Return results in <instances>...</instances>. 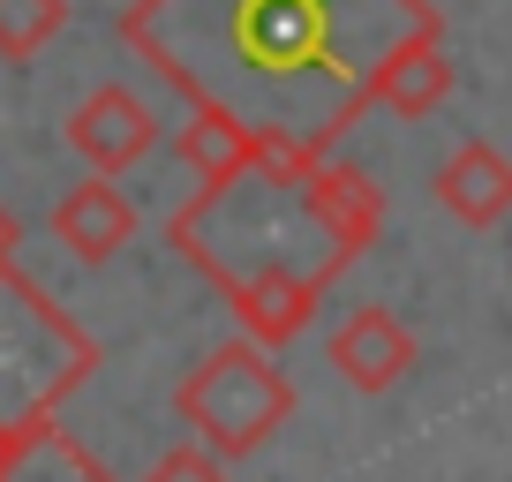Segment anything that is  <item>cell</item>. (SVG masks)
<instances>
[{
  "label": "cell",
  "instance_id": "cell-1",
  "mask_svg": "<svg viewBox=\"0 0 512 482\" xmlns=\"http://www.w3.org/2000/svg\"><path fill=\"white\" fill-rule=\"evenodd\" d=\"M113 31L166 91L249 121L264 174L309 181L369 113L377 68L445 16L430 0H128Z\"/></svg>",
  "mask_w": 512,
  "mask_h": 482
},
{
  "label": "cell",
  "instance_id": "cell-2",
  "mask_svg": "<svg viewBox=\"0 0 512 482\" xmlns=\"http://www.w3.org/2000/svg\"><path fill=\"white\" fill-rule=\"evenodd\" d=\"M166 241H174V257L196 264L219 294H234L241 279H256V272H324V279L347 272V257H339L332 241H324V226L309 219L302 181H279V174H264V166L219 181V189H196L189 204L166 219Z\"/></svg>",
  "mask_w": 512,
  "mask_h": 482
},
{
  "label": "cell",
  "instance_id": "cell-3",
  "mask_svg": "<svg viewBox=\"0 0 512 482\" xmlns=\"http://www.w3.org/2000/svg\"><path fill=\"white\" fill-rule=\"evenodd\" d=\"M98 370V339L16 264L0 272V430L46 422Z\"/></svg>",
  "mask_w": 512,
  "mask_h": 482
},
{
  "label": "cell",
  "instance_id": "cell-4",
  "mask_svg": "<svg viewBox=\"0 0 512 482\" xmlns=\"http://www.w3.org/2000/svg\"><path fill=\"white\" fill-rule=\"evenodd\" d=\"M174 415L189 422V437L219 460H249L294 422V385L264 347L226 339L174 385Z\"/></svg>",
  "mask_w": 512,
  "mask_h": 482
},
{
  "label": "cell",
  "instance_id": "cell-5",
  "mask_svg": "<svg viewBox=\"0 0 512 482\" xmlns=\"http://www.w3.org/2000/svg\"><path fill=\"white\" fill-rule=\"evenodd\" d=\"M68 144H76V159L91 166V174L113 181V174H128L136 159H151V144H159V113L128 91V83H98V91L68 113Z\"/></svg>",
  "mask_w": 512,
  "mask_h": 482
},
{
  "label": "cell",
  "instance_id": "cell-6",
  "mask_svg": "<svg viewBox=\"0 0 512 482\" xmlns=\"http://www.w3.org/2000/svg\"><path fill=\"white\" fill-rule=\"evenodd\" d=\"M324 354H332V370L347 377L354 392H369V400H377V392H392L407 370H415V332H407L384 302H362V309L332 332V347H324Z\"/></svg>",
  "mask_w": 512,
  "mask_h": 482
},
{
  "label": "cell",
  "instance_id": "cell-7",
  "mask_svg": "<svg viewBox=\"0 0 512 482\" xmlns=\"http://www.w3.org/2000/svg\"><path fill=\"white\" fill-rule=\"evenodd\" d=\"M302 204H309V219L324 226V241H332L347 264L362 257V249H377V234H384V189L362 174V166L324 159L317 174L302 181Z\"/></svg>",
  "mask_w": 512,
  "mask_h": 482
},
{
  "label": "cell",
  "instance_id": "cell-8",
  "mask_svg": "<svg viewBox=\"0 0 512 482\" xmlns=\"http://www.w3.org/2000/svg\"><path fill=\"white\" fill-rule=\"evenodd\" d=\"M324 287H332L324 272H256V279H241L226 302H234L241 339L272 354V347H287V339H302V332H309V317H317Z\"/></svg>",
  "mask_w": 512,
  "mask_h": 482
},
{
  "label": "cell",
  "instance_id": "cell-9",
  "mask_svg": "<svg viewBox=\"0 0 512 482\" xmlns=\"http://www.w3.org/2000/svg\"><path fill=\"white\" fill-rule=\"evenodd\" d=\"M53 241L83 264H113L128 241H136V204H128L106 174H83L76 189L53 204Z\"/></svg>",
  "mask_w": 512,
  "mask_h": 482
},
{
  "label": "cell",
  "instance_id": "cell-10",
  "mask_svg": "<svg viewBox=\"0 0 512 482\" xmlns=\"http://www.w3.org/2000/svg\"><path fill=\"white\" fill-rule=\"evenodd\" d=\"M437 204L452 211L460 226H497L512 211V159L497 144H460L445 166H437Z\"/></svg>",
  "mask_w": 512,
  "mask_h": 482
},
{
  "label": "cell",
  "instance_id": "cell-11",
  "mask_svg": "<svg viewBox=\"0 0 512 482\" xmlns=\"http://www.w3.org/2000/svg\"><path fill=\"white\" fill-rule=\"evenodd\" d=\"M174 151H181V166L196 174V189H219V181L249 174L264 144H256V129L234 121L226 106H196V98H189V113H181V129H174Z\"/></svg>",
  "mask_w": 512,
  "mask_h": 482
},
{
  "label": "cell",
  "instance_id": "cell-12",
  "mask_svg": "<svg viewBox=\"0 0 512 482\" xmlns=\"http://www.w3.org/2000/svg\"><path fill=\"white\" fill-rule=\"evenodd\" d=\"M452 98V61H445V31L430 38H407L392 61L377 68V83H369V106L400 113V121H422V113H437Z\"/></svg>",
  "mask_w": 512,
  "mask_h": 482
},
{
  "label": "cell",
  "instance_id": "cell-13",
  "mask_svg": "<svg viewBox=\"0 0 512 482\" xmlns=\"http://www.w3.org/2000/svg\"><path fill=\"white\" fill-rule=\"evenodd\" d=\"M0 482H113V475L91 460V452H83V437L68 430L61 415H46V422H23V430H8Z\"/></svg>",
  "mask_w": 512,
  "mask_h": 482
},
{
  "label": "cell",
  "instance_id": "cell-14",
  "mask_svg": "<svg viewBox=\"0 0 512 482\" xmlns=\"http://www.w3.org/2000/svg\"><path fill=\"white\" fill-rule=\"evenodd\" d=\"M68 0H0V61H38L61 38Z\"/></svg>",
  "mask_w": 512,
  "mask_h": 482
},
{
  "label": "cell",
  "instance_id": "cell-15",
  "mask_svg": "<svg viewBox=\"0 0 512 482\" xmlns=\"http://www.w3.org/2000/svg\"><path fill=\"white\" fill-rule=\"evenodd\" d=\"M144 482H234V475H226L219 452H204L196 437H181L174 452H159V460H151V475H144Z\"/></svg>",
  "mask_w": 512,
  "mask_h": 482
},
{
  "label": "cell",
  "instance_id": "cell-16",
  "mask_svg": "<svg viewBox=\"0 0 512 482\" xmlns=\"http://www.w3.org/2000/svg\"><path fill=\"white\" fill-rule=\"evenodd\" d=\"M16 249H23V226H16V211L0 204V272H8V264H16Z\"/></svg>",
  "mask_w": 512,
  "mask_h": 482
},
{
  "label": "cell",
  "instance_id": "cell-17",
  "mask_svg": "<svg viewBox=\"0 0 512 482\" xmlns=\"http://www.w3.org/2000/svg\"><path fill=\"white\" fill-rule=\"evenodd\" d=\"M0 452H8V430H0Z\"/></svg>",
  "mask_w": 512,
  "mask_h": 482
}]
</instances>
